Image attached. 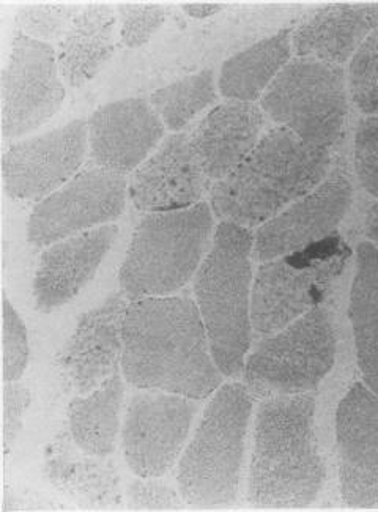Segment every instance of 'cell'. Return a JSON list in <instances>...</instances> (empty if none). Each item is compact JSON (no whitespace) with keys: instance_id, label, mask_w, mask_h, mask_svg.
Instances as JSON below:
<instances>
[{"instance_id":"1","label":"cell","mask_w":378,"mask_h":512,"mask_svg":"<svg viewBox=\"0 0 378 512\" xmlns=\"http://www.w3.org/2000/svg\"><path fill=\"white\" fill-rule=\"evenodd\" d=\"M122 371L139 390L201 401L223 383L197 303L189 297H149L128 306Z\"/></svg>"},{"instance_id":"2","label":"cell","mask_w":378,"mask_h":512,"mask_svg":"<svg viewBox=\"0 0 378 512\" xmlns=\"http://www.w3.org/2000/svg\"><path fill=\"white\" fill-rule=\"evenodd\" d=\"M314 394L268 397L252 432L248 501L257 508H308L327 481L315 431Z\"/></svg>"},{"instance_id":"3","label":"cell","mask_w":378,"mask_h":512,"mask_svg":"<svg viewBox=\"0 0 378 512\" xmlns=\"http://www.w3.org/2000/svg\"><path fill=\"white\" fill-rule=\"evenodd\" d=\"M331 152L273 128L212 188V210L238 226H262L327 179Z\"/></svg>"},{"instance_id":"4","label":"cell","mask_w":378,"mask_h":512,"mask_svg":"<svg viewBox=\"0 0 378 512\" xmlns=\"http://www.w3.org/2000/svg\"><path fill=\"white\" fill-rule=\"evenodd\" d=\"M252 248L249 229L223 221L194 276L197 308L213 357L227 377L245 369L251 347Z\"/></svg>"},{"instance_id":"5","label":"cell","mask_w":378,"mask_h":512,"mask_svg":"<svg viewBox=\"0 0 378 512\" xmlns=\"http://www.w3.org/2000/svg\"><path fill=\"white\" fill-rule=\"evenodd\" d=\"M251 415L248 386H219L178 462V494L186 505L208 508L237 501Z\"/></svg>"},{"instance_id":"6","label":"cell","mask_w":378,"mask_h":512,"mask_svg":"<svg viewBox=\"0 0 378 512\" xmlns=\"http://www.w3.org/2000/svg\"><path fill=\"white\" fill-rule=\"evenodd\" d=\"M213 227V210L207 202L145 215L120 267V292L136 301L169 297L183 289L207 256Z\"/></svg>"},{"instance_id":"7","label":"cell","mask_w":378,"mask_h":512,"mask_svg":"<svg viewBox=\"0 0 378 512\" xmlns=\"http://www.w3.org/2000/svg\"><path fill=\"white\" fill-rule=\"evenodd\" d=\"M350 256L352 251L344 240L331 235L297 253L260 265L252 284L254 333L267 338L319 306L347 267Z\"/></svg>"},{"instance_id":"8","label":"cell","mask_w":378,"mask_h":512,"mask_svg":"<svg viewBox=\"0 0 378 512\" xmlns=\"http://www.w3.org/2000/svg\"><path fill=\"white\" fill-rule=\"evenodd\" d=\"M336 355L333 314L315 306L267 336L249 355L245 364L249 391L264 399L312 393L334 368Z\"/></svg>"},{"instance_id":"9","label":"cell","mask_w":378,"mask_h":512,"mask_svg":"<svg viewBox=\"0 0 378 512\" xmlns=\"http://www.w3.org/2000/svg\"><path fill=\"white\" fill-rule=\"evenodd\" d=\"M262 108L304 142L331 150L349 112L344 68L309 57L290 60L262 95Z\"/></svg>"},{"instance_id":"10","label":"cell","mask_w":378,"mask_h":512,"mask_svg":"<svg viewBox=\"0 0 378 512\" xmlns=\"http://www.w3.org/2000/svg\"><path fill=\"white\" fill-rule=\"evenodd\" d=\"M126 175L89 167L38 202L30 213L27 240L48 248L82 232L114 223L125 210Z\"/></svg>"},{"instance_id":"11","label":"cell","mask_w":378,"mask_h":512,"mask_svg":"<svg viewBox=\"0 0 378 512\" xmlns=\"http://www.w3.org/2000/svg\"><path fill=\"white\" fill-rule=\"evenodd\" d=\"M197 402L166 391L144 390L131 397L122 427L123 457L141 479L166 475L182 456Z\"/></svg>"},{"instance_id":"12","label":"cell","mask_w":378,"mask_h":512,"mask_svg":"<svg viewBox=\"0 0 378 512\" xmlns=\"http://www.w3.org/2000/svg\"><path fill=\"white\" fill-rule=\"evenodd\" d=\"M65 87L57 54L45 41L16 34L2 71V133L18 139L43 127L62 108Z\"/></svg>"},{"instance_id":"13","label":"cell","mask_w":378,"mask_h":512,"mask_svg":"<svg viewBox=\"0 0 378 512\" xmlns=\"http://www.w3.org/2000/svg\"><path fill=\"white\" fill-rule=\"evenodd\" d=\"M89 147V123L65 127L16 142L2 158L5 193L18 201H43L79 172Z\"/></svg>"},{"instance_id":"14","label":"cell","mask_w":378,"mask_h":512,"mask_svg":"<svg viewBox=\"0 0 378 512\" xmlns=\"http://www.w3.org/2000/svg\"><path fill=\"white\" fill-rule=\"evenodd\" d=\"M339 486L345 506H378V394L353 383L336 412Z\"/></svg>"},{"instance_id":"15","label":"cell","mask_w":378,"mask_h":512,"mask_svg":"<svg viewBox=\"0 0 378 512\" xmlns=\"http://www.w3.org/2000/svg\"><path fill=\"white\" fill-rule=\"evenodd\" d=\"M352 182L345 171L331 172L315 190L262 224L254 240L262 262L297 253L336 234L352 205Z\"/></svg>"},{"instance_id":"16","label":"cell","mask_w":378,"mask_h":512,"mask_svg":"<svg viewBox=\"0 0 378 512\" xmlns=\"http://www.w3.org/2000/svg\"><path fill=\"white\" fill-rule=\"evenodd\" d=\"M126 300L111 294L103 305L84 312L57 361L78 396L92 393L117 374L122 364Z\"/></svg>"},{"instance_id":"17","label":"cell","mask_w":378,"mask_h":512,"mask_svg":"<svg viewBox=\"0 0 378 512\" xmlns=\"http://www.w3.org/2000/svg\"><path fill=\"white\" fill-rule=\"evenodd\" d=\"M208 188L189 134L175 133L134 171L128 194L141 212L163 213L201 204Z\"/></svg>"},{"instance_id":"18","label":"cell","mask_w":378,"mask_h":512,"mask_svg":"<svg viewBox=\"0 0 378 512\" xmlns=\"http://www.w3.org/2000/svg\"><path fill=\"white\" fill-rule=\"evenodd\" d=\"M163 138V120L144 98L104 104L89 120L93 163L123 175L136 171Z\"/></svg>"},{"instance_id":"19","label":"cell","mask_w":378,"mask_h":512,"mask_svg":"<svg viewBox=\"0 0 378 512\" xmlns=\"http://www.w3.org/2000/svg\"><path fill=\"white\" fill-rule=\"evenodd\" d=\"M117 235L119 227L106 224L48 246L35 271L32 286L35 309L49 314L78 297L97 275Z\"/></svg>"},{"instance_id":"20","label":"cell","mask_w":378,"mask_h":512,"mask_svg":"<svg viewBox=\"0 0 378 512\" xmlns=\"http://www.w3.org/2000/svg\"><path fill=\"white\" fill-rule=\"evenodd\" d=\"M264 112L254 103L219 104L189 134L197 161L210 182H219L245 160L260 141Z\"/></svg>"},{"instance_id":"21","label":"cell","mask_w":378,"mask_h":512,"mask_svg":"<svg viewBox=\"0 0 378 512\" xmlns=\"http://www.w3.org/2000/svg\"><path fill=\"white\" fill-rule=\"evenodd\" d=\"M377 27L378 5H330L298 27L293 46L300 57L342 65Z\"/></svg>"},{"instance_id":"22","label":"cell","mask_w":378,"mask_h":512,"mask_svg":"<svg viewBox=\"0 0 378 512\" xmlns=\"http://www.w3.org/2000/svg\"><path fill=\"white\" fill-rule=\"evenodd\" d=\"M117 12L108 4L81 7L60 38L57 64L70 87H81L100 73L115 51Z\"/></svg>"},{"instance_id":"23","label":"cell","mask_w":378,"mask_h":512,"mask_svg":"<svg viewBox=\"0 0 378 512\" xmlns=\"http://www.w3.org/2000/svg\"><path fill=\"white\" fill-rule=\"evenodd\" d=\"M349 319L358 368L364 383L378 394V251L371 242L360 243L356 249Z\"/></svg>"},{"instance_id":"24","label":"cell","mask_w":378,"mask_h":512,"mask_svg":"<svg viewBox=\"0 0 378 512\" xmlns=\"http://www.w3.org/2000/svg\"><path fill=\"white\" fill-rule=\"evenodd\" d=\"M123 380L119 374L84 396L73 397L68 405V426L76 446L89 456L114 453L120 431Z\"/></svg>"},{"instance_id":"25","label":"cell","mask_w":378,"mask_h":512,"mask_svg":"<svg viewBox=\"0 0 378 512\" xmlns=\"http://www.w3.org/2000/svg\"><path fill=\"white\" fill-rule=\"evenodd\" d=\"M289 30H281L224 62L219 75L223 97L232 101L252 103L264 95L282 68L290 62Z\"/></svg>"},{"instance_id":"26","label":"cell","mask_w":378,"mask_h":512,"mask_svg":"<svg viewBox=\"0 0 378 512\" xmlns=\"http://www.w3.org/2000/svg\"><path fill=\"white\" fill-rule=\"evenodd\" d=\"M216 101L215 76L202 70L152 93L150 104L164 127L180 131Z\"/></svg>"},{"instance_id":"27","label":"cell","mask_w":378,"mask_h":512,"mask_svg":"<svg viewBox=\"0 0 378 512\" xmlns=\"http://www.w3.org/2000/svg\"><path fill=\"white\" fill-rule=\"evenodd\" d=\"M349 84L358 109L366 116H378V27L353 54Z\"/></svg>"},{"instance_id":"28","label":"cell","mask_w":378,"mask_h":512,"mask_svg":"<svg viewBox=\"0 0 378 512\" xmlns=\"http://www.w3.org/2000/svg\"><path fill=\"white\" fill-rule=\"evenodd\" d=\"M81 7L73 4H30L16 13L18 34L38 41L63 37Z\"/></svg>"},{"instance_id":"29","label":"cell","mask_w":378,"mask_h":512,"mask_svg":"<svg viewBox=\"0 0 378 512\" xmlns=\"http://www.w3.org/2000/svg\"><path fill=\"white\" fill-rule=\"evenodd\" d=\"M171 8L160 4H119L120 37L128 48H141L166 23Z\"/></svg>"},{"instance_id":"30","label":"cell","mask_w":378,"mask_h":512,"mask_svg":"<svg viewBox=\"0 0 378 512\" xmlns=\"http://www.w3.org/2000/svg\"><path fill=\"white\" fill-rule=\"evenodd\" d=\"M2 344H4V382H19L29 364L30 350L27 328L15 306L4 295V322H2Z\"/></svg>"},{"instance_id":"31","label":"cell","mask_w":378,"mask_h":512,"mask_svg":"<svg viewBox=\"0 0 378 512\" xmlns=\"http://www.w3.org/2000/svg\"><path fill=\"white\" fill-rule=\"evenodd\" d=\"M29 388L18 382H5L4 385V446L5 453L15 446L19 432L23 429L24 415L29 409Z\"/></svg>"},{"instance_id":"32","label":"cell","mask_w":378,"mask_h":512,"mask_svg":"<svg viewBox=\"0 0 378 512\" xmlns=\"http://www.w3.org/2000/svg\"><path fill=\"white\" fill-rule=\"evenodd\" d=\"M174 490L155 481H136L131 484L130 498L133 508L172 509L180 506Z\"/></svg>"},{"instance_id":"33","label":"cell","mask_w":378,"mask_h":512,"mask_svg":"<svg viewBox=\"0 0 378 512\" xmlns=\"http://www.w3.org/2000/svg\"><path fill=\"white\" fill-rule=\"evenodd\" d=\"M183 12L196 19L208 18L223 10V4H183Z\"/></svg>"},{"instance_id":"34","label":"cell","mask_w":378,"mask_h":512,"mask_svg":"<svg viewBox=\"0 0 378 512\" xmlns=\"http://www.w3.org/2000/svg\"><path fill=\"white\" fill-rule=\"evenodd\" d=\"M364 229H366L367 238L371 240L372 245H374L378 251V202H374V204L369 207V210H367Z\"/></svg>"}]
</instances>
